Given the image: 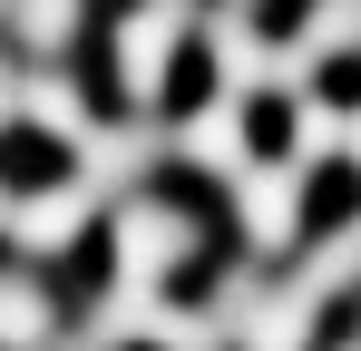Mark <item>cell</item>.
I'll return each mask as SVG.
<instances>
[{
	"instance_id": "obj_1",
	"label": "cell",
	"mask_w": 361,
	"mask_h": 351,
	"mask_svg": "<svg viewBox=\"0 0 361 351\" xmlns=\"http://www.w3.org/2000/svg\"><path fill=\"white\" fill-rule=\"evenodd\" d=\"M108 351H166V342H147V332H127V342H108Z\"/></svg>"
}]
</instances>
